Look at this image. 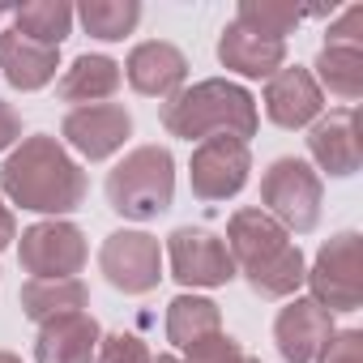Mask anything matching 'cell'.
Instances as JSON below:
<instances>
[{
	"label": "cell",
	"mask_w": 363,
	"mask_h": 363,
	"mask_svg": "<svg viewBox=\"0 0 363 363\" xmlns=\"http://www.w3.org/2000/svg\"><path fill=\"white\" fill-rule=\"evenodd\" d=\"M86 171L82 162L65 150L60 137L52 133H35L22 137L13 145V154L0 167V193L13 206L48 214V218H65L86 201Z\"/></svg>",
	"instance_id": "1"
},
{
	"label": "cell",
	"mask_w": 363,
	"mask_h": 363,
	"mask_svg": "<svg viewBox=\"0 0 363 363\" xmlns=\"http://www.w3.org/2000/svg\"><path fill=\"white\" fill-rule=\"evenodd\" d=\"M158 120L171 137H184V141H206V137L248 141V137H257L261 111H257V99L240 82L206 77V82H193L179 94H171L162 103Z\"/></svg>",
	"instance_id": "2"
},
{
	"label": "cell",
	"mask_w": 363,
	"mask_h": 363,
	"mask_svg": "<svg viewBox=\"0 0 363 363\" xmlns=\"http://www.w3.org/2000/svg\"><path fill=\"white\" fill-rule=\"evenodd\" d=\"M175 201V158L167 145H137L107 171V206L128 223H150Z\"/></svg>",
	"instance_id": "3"
},
{
	"label": "cell",
	"mask_w": 363,
	"mask_h": 363,
	"mask_svg": "<svg viewBox=\"0 0 363 363\" xmlns=\"http://www.w3.org/2000/svg\"><path fill=\"white\" fill-rule=\"evenodd\" d=\"M320 206H325V184L320 171L303 158H274L261 175V210L286 231V235H308L320 227Z\"/></svg>",
	"instance_id": "4"
},
{
	"label": "cell",
	"mask_w": 363,
	"mask_h": 363,
	"mask_svg": "<svg viewBox=\"0 0 363 363\" xmlns=\"http://www.w3.org/2000/svg\"><path fill=\"white\" fill-rule=\"evenodd\" d=\"M308 299L333 312H359L363 308V261H359V231H337L320 244L312 269L303 274Z\"/></svg>",
	"instance_id": "5"
},
{
	"label": "cell",
	"mask_w": 363,
	"mask_h": 363,
	"mask_svg": "<svg viewBox=\"0 0 363 363\" xmlns=\"http://www.w3.org/2000/svg\"><path fill=\"white\" fill-rule=\"evenodd\" d=\"M18 261L30 278H77L90 261L86 231L69 218H43L22 231Z\"/></svg>",
	"instance_id": "6"
},
{
	"label": "cell",
	"mask_w": 363,
	"mask_h": 363,
	"mask_svg": "<svg viewBox=\"0 0 363 363\" xmlns=\"http://www.w3.org/2000/svg\"><path fill=\"white\" fill-rule=\"evenodd\" d=\"M252 171V150L248 141L235 137H206L193 145L189 158V184L197 201H231L244 193Z\"/></svg>",
	"instance_id": "7"
},
{
	"label": "cell",
	"mask_w": 363,
	"mask_h": 363,
	"mask_svg": "<svg viewBox=\"0 0 363 363\" xmlns=\"http://www.w3.org/2000/svg\"><path fill=\"white\" fill-rule=\"evenodd\" d=\"M167 265L179 286H227L235 274V261L223 244V235L206 227H175L167 235Z\"/></svg>",
	"instance_id": "8"
},
{
	"label": "cell",
	"mask_w": 363,
	"mask_h": 363,
	"mask_svg": "<svg viewBox=\"0 0 363 363\" xmlns=\"http://www.w3.org/2000/svg\"><path fill=\"white\" fill-rule=\"evenodd\" d=\"M103 278L124 295H150L162 282V248L150 231H111L99 248Z\"/></svg>",
	"instance_id": "9"
},
{
	"label": "cell",
	"mask_w": 363,
	"mask_h": 363,
	"mask_svg": "<svg viewBox=\"0 0 363 363\" xmlns=\"http://www.w3.org/2000/svg\"><path fill=\"white\" fill-rule=\"evenodd\" d=\"M60 137L69 150H77L86 162H103L124 150L133 137V116L120 103H94V107H73L60 120Z\"/></svg>",
	"instance_id": "10"
},
{
	"label": "cell",
	"mask_w": 363,
	"mask_h": 363,
	"mask_svg": "<svg viewBox=\"0 0 363 363\" xmlns=\"http://www.w3.org/2000/svg\"><path fill=\"white\" fill-rule=\"evenodd\" d=\"M261 103H265V116H269L278 128H286V133L312 128V124L325 116V90L316 86L312 69H303V65H282V69L265 82Z\"/></svg>",
	"instance_id": "11"
},
{
	"label": "cell",
	"mask_w": 363,
	"mask_h": 363,
	"mask_svg": "<svg viewBox=\"0 0 363 363\" xmlns=\"http://www.w3.org/2000/svg\"><path fill=\"white\" fill-rule=\"evenodd\" d=\"M223 244H227V252H231V261H235V274L252 278V274H261L269 261H278L295 240H291L261 206H244V210L231 214Z\"/></svg>",
	"instance_id": "12"
},
{
	"label": "cell",
	"mask_w": 363,
	"mask_h": 363,
	"mask_svg": "<svg viewBox=\"0 0 363 363\" xmlns=\"http://www.w3.org/2000/svg\"><path fill=\"white\" fill-rule=\"evenodd\" d=\"M120 69H124V82L141 99H162V103L171 94H179V90H184V82H189V56L179 52L175 43H167V39L137 43Z\"/></svg>",
	"instance_id": "13"
},
{
	"label": "cell",
	"mask_w": 363,
	"mask_h": 363,
	"mask_svg": "<svg viewBox=\"0 0 363 363\" xmlns=\"http://www.w3.org/2000/svg\"><path fill=\"white\" fill-rule=\"evenodd\" d=\"M308 154L325 175H354L363 167V141H359V111L354 107H337L329 116H320L308 128Z\"/></svg>",
	"instance_id": "14"
},
{
	"label": "cell",
	"mask_w": 363,
	"mask_h": 363,
	"mask_svg": "<svg viewBox=\"0 0 363 363\" xmlns=\"http://www.w3.org/2000/svg\"><path fill=\"white\" fill-rule=\"evenodd\" d=\"M333 316L320 308V303H312L308 295L299 299H291L282 312H278V320H274V346H278V354L286 359V363H316L320 359V350H325V342L333 337Z\"/></svg>",
	"instance_id": "15"
},
{
	"label": "cell",
	"mask_w": 363,
	"mask_h": 363,
	"mask_svg": "<svg viewBox=\"0 0 363 363\" xmlns=\"http://www.w3.org/2000/svg\"><path fill=\"white\" fill-rule=\"evenodd\" d=\"M99 337H103V329L90 312L48 320V325H39V337H35V363H94Z\"/></svg>",
	"instance_id": "16"
},
{
	"label": "cell",
	"mask_w": 363,
	"mask_h": 363,
	"mask_svg": "<svg viewBox=\"0 0 363 363\" xmlns=\"http://www.w3.org/2000/svg\"><path fill=\"white\" fill-rule=\"evenodd\" d=\"M218 65L240 73V77H274L286 65V43L278 39H261L252 30H244L240 22H227L218 35Z\"/></svg>",
	"instance_id": "17"
},
{
	"label": "cell",
	"mask_w": 363,
	"mask_h": 363,
	"mask_svg": "<svg viewBox=\"0 0 363 363\" xmlns=\"http://www.w3.org/2000/svg\"><path fill=\"white\" fill-rule=\"evenodd\" d=\"M120 86H124L120 60L99 56V52H86V56H77V60L60 73L56 99H60V103H77V107H94V103H111Z\"/></svg>",
	"instance_id": "18"
},
{
	"label": "cell",
	"mask_w": 363,
	"mask_h": 363,
	"mask_svg": "<svg viewBox=\"0 0 363 363\" xmlns=\"http://www.w3.org/2000/svg\"><path fill=\"white\" fill-rule=\"evenodd\" d=\"M60 69V52L22 39L18 30H0V77H5L13 90H43L56 82Z\"/></svg>",
	"instance_id": "19"
},
{
	"label": "cell",
	"mask_w": 363,
	"mask_h": 363,
	"mask_svg": "<svg viewBox=\"0 0 363 363\" xmlns=\"http://www.w3.org/2000/svg\"><path fill=\"white\" fill-rule=\"evenodd\" d=\"M18 299H22V312H26L35 325H48V320L86 312L90 291H86L82 278H30Z\"/></svg>",
	"instance_id": "20"
},
{
	"label": "cell",
	"mask_w": 363,
	"mask_h": 363,
	"mask_svg": "<svg viewBox=\"0 0 363 363\" xmlns=\"http://www.w3.org/2000/svg\"><path fill=\"white\" fill-rule=\"evenodd\" d=\"M210 333H223V308L206 295H175L167 303V342L189 350L197 346L201 337Z\"/></svg>",
	"instance_id": "21"
},
{
	"label": "cell",
	"mask_w": 363,
	"mask_h": 363,
	"mask_svg": "<svg viewBox=\"0 0 363 363\" xmlns=\"http://www.w3.org/2000/svg\"><path fill=\"white\" fill-rule=\"evenodd\" d=\"M9 13H13V30L30 43L60 52V43L73 35V5H65V0H22Z\"/></svg>",
	"instance_id": "22"
},
{
	"label": "cell",
	"mask_w": 363,
	"mask_h": 363,
	"mask_svg": "<svg viewBox=\"0 0 363 363\" xmlns=\"http://www.w3.org/2000/svg\"><path fill=\"white\" fill-rule=\"evenodd\" d=\"M73 18L86 26L90 39H99V43H120L124 35L137 30L141 5H137V0H82V5L73 9Z\"/></svg>",
	"instance_id": "23"
},
{
	"label": "cell",
	"mask_w": 363,
	"mask_h": 363,
	"mask_svg": "<svg viewBox=\"0 0 363 363\" xmlns=\"http://www.w3.org/2000/svg\"><path fill=\"white\" fill-rule=\"evenodd\" d=\"M316 86L337 94L342 103H354L363 99V52H346V48H320L316 65Z\"/></svg>",
	"instance_id": "24"
},
{
	"label": "cell",
	"mask_w": 363,
	"mask_h": 363,
	"mask_svg": "<svg viewBox=\"0 0 363 363\" xmlns=\"http://www.w3.org/2000/svg\"><path fill=\"white\" fill-rule=\"evenodd\" d=\"M235 22L261 39H278L286 43V35L303 22V9L295 5H282V0H240V9H235Z\"/></svg>",
	"instance_id": "25"
},
{
	"label": "cell",
	"mask_w": 363,
	"mask_h": 363,
	"mask_svg": "<svg viewBox=\"0 0 363 363\" xmlns=\"http://www.w3.org/2000/svg\"><path fill=\"white\" fill-rule=\"evenodd\" d=\"M303 274H308V261H303L299 244H291L269 269L252 274L248 286H252V295H261V299H295V291L303 286Z\"/></svg>",
	"instance_id": "26"
},
{
	"label": "cell",
	"mask_w": 363,
	"mask_h": 363,
	"mask_svg": "<svg viewBox=\"0 0 363 363\" xmlns=\"http://www.w3.org/2000/svg\"><path fill=\"white\" fill-rule=\"evenodd\" d=\"M94 363H154V354L137 333H103Z\"/></svg>",
	"instance_id": "27"
},
{
	"label": "cell",
	"mask_w": 363,
	"mask_h": 363,
	"mask_svg": "<svg viewBox=\"0 0 363 363\" xmlns=\"http://www.w3.org/2000/svg\"><path fill=\"white\" fill-rule=\"evenodd\" d=\"M184 363H248V354L231 333H210L184 350Z\"/></svg>",
	"instance_id": "28"
},
{
	"label": "cell",
	"mask_w": 363,
	"mask_h": 363,
	"mask_svg": "<svg viewBox=\"0 0 363 363\" xmlns=\"http://www.w3.org/2000/svg\"><path fill=\"white\" fill-rule=\"evenodd\" d=\"M325 48H346V52H363V5L342 9V18L325 30Z\"/></svg>",
	"instance_id": "29"
},
{
	"label": "cell",
	"mask_w": 363,
	"mask_h": 363,
	"mask_svg": "<svg viewBox=\"0 0 363 363\" xmlns=\"http://www.w3.org/2000/svg\"><path fill=\"white\" fill-rule=\"evenodd\" d=\"M316 363H363V333L359 329H333Z\"/></svg>",
	"instance_id": "30"
},
{
	"label": "cell",
	"mask_w": 363,
	"mask_h": 363,
	"mask_svg": "<svg viewBox=\"0 0 363 363\" xmlns=\"http://www.w3.org/2000/svg\"><path fill=\"white\" fill-rule=\"evenodd\" d=\"M18 141H22V116L9 103H0V150H13Z\"/></svg>",
	"instance_id": "31"
},
{
	"label": "cell",
	"mask_w": 363,
	"mask_h": 363,
	"mask_svg": "<svg viewBox=\"0 0 363 363\" xmlns=\"http://www.w3.org/2000/svg\"><path fill=\"white\" fill-rule=\"evenodd\" d=\"M13 240H18V218H13V210L5 206V197H0V252H5Z\"/></svg>",
	"instance_id": "32"
},
{
	"label": "cell",
	"mask_w": 363,
	"mask_h": 363,
	"mask_svg": "<svg viewBox=\"0 0 363 363\" xmlns=\"http://www.w3.org/2000/svg\"><path fill=\"white\" fill-rule=\"evenodd\" d=\"M0 363H22V359H18L13 350H0Z\"/></svg>",
	"instance_id": "33"
},
{
	"label": "cell",
	"mask_w": 363,
	"mask_h": 363,
	"mask_svg": "<svg viewBox=\"0 0 363 363\" xmlns=\"http://www.w3.org/2000/svg\"><path fill=\"white\" fill-rule=\"evenodd\" d=\"M154 363H184V359H175V354H158Z\"/></svg>",
	"instance_id": "34"
},
{
	"label": "cell",
	"mask_w": 363,
	"mask_h": 363,
	"mask_svg": "<svg viewBox=\"0 0 363 363\" xmlns=\"http://www.w3.org/2000/svg\"><path fill=\"white\" fill-rule=\"evenodd\" d=\"M5 13H9V5H0V18H5Z\"/></svg>",
	"instance_id": "35"
},
{
	"label": "cell",
	"mask_w": 363,
	"mask_h": 363,
	"mask_svg": "<svg viewBox=\"0 0 363 363\" xmlns=\"http://www.w3.org/2000/svg\"><path fill=\"white\" fill-rule=\"evenodd\" d=\"M248 363H261V359H248Z\"/></svg>",
	"instance_id": "36"
}]
</instances>
